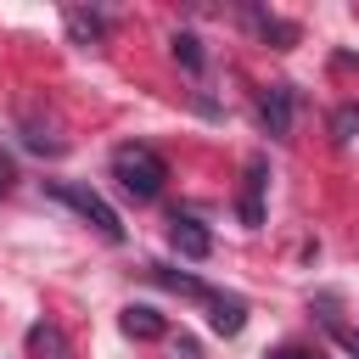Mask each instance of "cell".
<instances>
[{
	"instance_id": "cell-1",
	"label": "cell",
	"mask_w": 359,
	"mask_h": 359,
	"mask_svg": "<svg viewBox=\"0 0 359 359\" xmlns=\"http://www.w3.org/2000/svg\"><path fill=\"white\" fill-rule=\"evenodd\" d=\"M112 180H118L123 196L157 202V196H163V180H168V163H163L146 140H123V146L112 151Z\"/></svg>"
},
{
	"instance_id": "cell-2",
	"label": "cell",
	"mask_w": 359,
	"mask_h": 359,
	"mask_svg": "<svg viewBox=\"0 0 359 359\" xmlns=\"http://www.w3.org/2000/svg\"><path fill=\"white\" fill-rule=\"evenodd\" d=\"M45 191H50L56 202H67V208H73L79 219H90V224H95V230H101L107 241H123V219L112 213V202H107L101 191H90V185H73V180H50Z\"/></svg>"
},
{
	"instance_id": "cell-3",
	"label": "cell",
	"mask_w": 359,
	"mask_h": 359,
	"mask_svg": "<svg viewBox=\"0 0 359 359\" xmlns=\"http://www.w3.org/2000/svg\"><path fill=\"white\" fill-rule=\"evenodd\" d=\"M292 112H297V90H292V84H269V90L258 95V118H264V129H269L275 140L292 135Z\"/></svg>"
},
{
	"instance_id": "cell-4",
	"label": "cell",
	"mask_w": 359,
	"mask_h": 359,
	"mask_svg": "<svg viewBox=\"0 0 359 359\" xmlns=\"http://www.w3.org/2000/svg\"><path fill=\"white\" fill-rule=\"evenodd\" d=\"M264 185H269V163L247 157V180H241V224L258 230L264 224Z\"/></svg>"
},
{
	"instance_id": "cell-5",
	"label": "cell",
	"mask_w": 359,
	"mask_h": 359,
	"mask_svg": "<svg viewBox=\"0 0 359 359\" xmlns=\"http://www.w3.org/2000/svg\"><path fill=\"white\" fill-rule=\"evenodd\" d=\"M168 241H174V252H185V258H208V252H213L208 224L191 219V213H174V219H168Z\"/></svg>"
},
{
	"instance_id": "cell-6",
	"label": "cell",
	"mask_w": 359,
	"mask_h": 359,
	"mask_svg": "<svg viewBox=\"0 0 359 359\" xmlns=\"http://www.w3.org/2000/svg\"><path fill=\"white\" fill-rule=\"evenodd\" d=\"M208 325H213L219 337H236V331L247 325V303H241L236 292H208Z\"/></svg>"
},
{
	"instance_id": "cell-7",
	"label": "cell",
	"mask_w": 359,
	"mask_h": 359,
	"mask_svg": "<svg viewBox=\"0 0 359 359\" xmlns=\"http://www.w3.org/2000/svg\"><path fill=\"white\" fill-rule=\"evenodd\" d=\"M118 325H123V337H135V342L163 337V314H157V309H146V303H129V309L118 314Z\"/></svg>"
},
{
	"instance_id": "cell-8",
	"label": "cell",
	"mask_w": 359,
	"mask_h": 359,
	"mask_svg": "<svg viewBox=\"0 0 359 359\" xmlns=\"http://www.w3.org/2000/svg\"><path fill=\"white\" fill-rule=\"evenodd\" d=\"M247 17H252V28H258L264 39H275V50H292V45H297V22L269 17V11H247Z\"/></svg>"
},
{
	"instance_id": "cell-9",
	"label": "cell",
	"mask_w": 359,
	"mask_h": 359,
	"mask_svg": "<svg viewBox=\"0 0 359 359\" xmlns=\"http://www.w3.org/2000/svg\"><path fill=\"white\" fill-rule=\"evenodd\" d=\"M28 353L34 359H67V337L56 325H28Z\"/></svg>"
},
{
	"instance_id": "cell-10",
	"label": "cell",
	"mask_w": 359,
	"mask_h": 359,
	"mask_svg": "<svg viewBox=\"0 0 359 359\" xmlns=\"http://www.w3.org/2000/svg\"><path fill=\"white\" fill-rule=\"evenodd\" d=\"M146 275H151L157 286H168V292H180V297H208V286H202L196 275H180V269H163V264H151Z\"/></svg>"
},
{
	"instance_id": "cell-11",
	"label": "cell",
	"mask_w": 359,
	"mask_h": 359,
	"mask_svg": "<svg viewBox=\"0 0 359 359\" xmlns=\"http://www.w3.org/2000/svg\"><path fill=\"white\" fill-rule=\"evenodd\" d=\"M168 45H174V62H180L185 73H202V67H208V50H202V39H196V34H174Z\"/></svg>"
},
{
	"instance_id": "cell-12",
	"label": "cell",
	"mask_w": 359,
	"mask_h": 359,
	"mask_svg": "<svg viewBox=\"0 0 359 359\" xmlns=\"http://www.w3.org/2000/svg\"><path fill=\"white\" fill-rule=\"evenodd\" d=\"M67 28H73V39H79V45H95V39H101V28H107V17H95V11H67Z\"/></svg>"
},
{
	"instance_id": "cell-13",
	"label": "cell",
	"mask_w": 359,
	"mask_h": 359,
	"mask_svg": "<svg viewBox=\"0 0 359 359\" xmlns=\"http://www.w3.org/2000/svg\"><path fill=\"white\" fill-rule=\"evenodd\" d=\"M331 135H337V140H353V135H359V107H337Z\"/></svg>"
},
{
	"instance_id": "cell-14",
	"label": "cell",
	"mask_w": 359,
	"mask_h": 359,
	"mask_svg": "<svg viewBox=\"0 0 359 359\" xmlns=\"http://www.w3.org/2000/svg\"><path fill=\"white\" fill-rule=\"evenodd\" d=\"M11 180H17V163H11V157H6V151H0V196H6V191H11Z\"/></svg>"
},
{
	"instance_id": "cell-15",
	"label": "cell",
	"mask_w": 359,
	"mask_h": 359,
	"mask_svg": "<svg viewBox=\"0 0 359 359\" xmlns=\"http://www.w3.org/2000/svg\"><path fill=\"white\" fill-rule=\"evenodd\" d=\"M269 359H314V353H309V348H275Z\"/></svg>"
},
{
	"instance_id": "cell-16",
	"label": "cell",
	"mask_w": 359,
	"mask_h": 359,
	"mask_svg": "<svg viewBox=\"0 0 359 359\" xmlns=\"http://www.w3.org/2000/svg\"><path fill=\"white\" fill-rule=\"evenodd\" d=\"M337 337H342V348H348V353L359 359V331H337Z\"/></svg>"
}]
</instances>
